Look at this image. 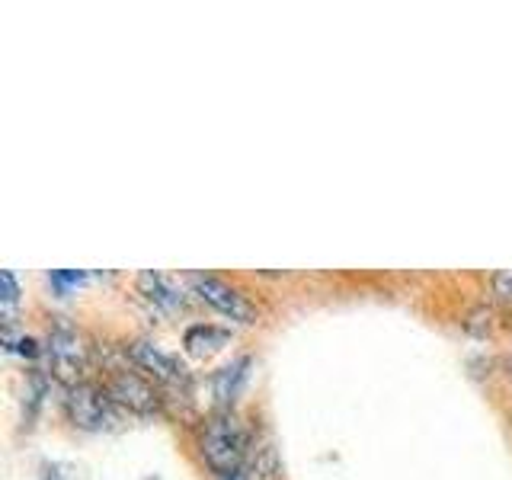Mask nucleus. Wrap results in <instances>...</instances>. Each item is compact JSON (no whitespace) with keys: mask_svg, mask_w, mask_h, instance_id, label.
Wrapping results in <instances>:
<instances>
[{"mask_svg":"<svg viewBox=\"0 0 512 480\" xmlns=\"http://www.w3.org/2000/svg\"><path fill=\"white\" fill-rule=\"evenodd\" d=\"M244 455H247V436L244 426L231 413L221 410L208 420L205 432H202V458L215 474H228L244 468Z\"/></svg>","mask_w":512,"mask_h":480,"instance_id":"1","label":"nucleus"},{"mask_svg":"<svg viewBox=\"0 0 512 480\" xmlns=\"http://www.w3.org/2000/svg\"><path fill=\"white\" fill-rule=\"evenodd\" d=\"M87 362H90V349L84 343V336H80L74 324L58 317L52 333H48V365H52V372L68 384V388H74V384H80V378H84Z\"/></svg>","mask_w":512,"mask_h":480,"instance_id":"2","label":"nucleus"},{"mask_svg":"<svg viewBox=\"0 0 512 480\" xmlns=\"http://www.w3.org/2000/svg\"><path fill=\"white\" fill-rule=\"evenodd\" d=\"M64 410H68L71 423L77 429H87V432H100V429H109L112 423H119L116 400L109 397L106 388H96V384H87V381L68 388Z\"/></svg>","mask_w":512,"mask_h":480,"instance_id":"3","label":"nucleus"},{"mask_svg":"<svg viewBox=\"0 0 512 480\" xmlns=\"http://www.w3.org/2000/svg\"><path fill=\"white\" fill-rule=\"evenodd\" d=\"M189 288H192V295H199V301L208 304V308H215L218 314L237 320V324H253L256 320V304L240 292V288L228 285L218 276L196 272V276H189Z\"/></svg>","mask_w":512,"mask_h":480,"instance_id":"4","label":"nucleus"},{"mask_svg":"<svg viewBox=\"0 0 512 480\" xmlns=\"http://www.w3.org/2000/svg\"><path fill=\"white\" fill-rule=\"evenodd\" d=\"M106 391L119 407L132 410V413L148 416V413H157V407H160L154 384L138 372H128V368H116V372H112V378L106 381Z\"/></svg>","mask_w":512,"mask_h":480,"instance_id":"5","label":"nucleus"},{"mask_svg":"<svg viewBox=\"0 0 512 480\" xmlns=\"http://www.w3.org/2000/svg\"><path fill=\"white\" fill-rule=\"evenodd\" d=\"M125 356L132 359L141 372H148L151 378L157 381H164V384H189V372H186V365L170 356L167 349H160L157 343H148V340H135V343H128L125 346Z\"/></svg>","mask_w":512,"mask_h":480,"instance_id":"6","label":"nucleus"},{"mask_svg":"<svg viewBox=\"0 0 512 480\" xmlns=\"http://www.w3.org/2000/svg\"><path fill=\"white\" fill-rule=\"evenodd\" d=\"M135 285H138V292L148 298L154 308H160V311H176V308H183V304H186L183 292L176 288L173 279L164 276V272L144 269V272H138Z\"/></svg>","mask_w":512,"mask_h":480,"instance_id":"7","label":"nucleus"},{"mask_svg":"<svg viewBox=\"0 0 512 480\" xmlns=\"http://www.w3.org/2000/svg\"><path fill=\"white\" fill-rule=\"evenodd\" d=\"M250 365H253L250 356H240V359L228 362V365L215 372V378H212V394H215V400H218L224 410H228L234 400L240 397V391H244V384L250 378Z\"/></svg>","mask_w":512,"mask_h":480,"instance_id":"8","label":"nucleus"},{"mask_svg":"<svg viewBox=\"0 0 512 480\" xmlns=\"http://www.w3.org/2000/svg\"><path fill=\"white\" fill-rule=\"evenodd\" d=\"M228 343H231V330L228 327H215V324H192L183 333V346H186L189 356H196V359L215 356V352L224 349Z\"/></svg>","mask_w":512,"mask_h":480,"instance_id":"9","label":"nucleus"},{"mask_svg":"<svg viewBox=\"0 0 512 480\" xmlns=\"http://www.w3.org/2000/svg\"><path fill=\"white\" fill-rule=\"evenodd\" d=\"M0 285H4V292H0V304H4V324L10 327L16 304H20V285H16V276H13L10 269L0 272Z\"/></svg>","mask_w":512,"mask_h":480,"instance_id":"10","label":"nucleus"},{"mask_svg":"<svg viewBox=\"0 0 512 480\" xmlns=\"http://www.w3.org/2000/svg\"><path fill=\"white\" fill-rule=\"evenodd\" d=\"M48 282H52L58 295H71V288L87 282V272L84 269H52L48 272Z\"/></svg>","mask_w":512,"mask_h":480,"instance_id":"11","label":"nucleus"},{"mask_svg":"<svg viewBox=\"0 0 512 480\" xmlns=\"http://www.w3.org/2000/svg\"><path fill=\"white\" fill-rule=\"evenodd\" d=\"M493 288H496V295L512 298V269L496 272V276H493Z\"/></svg>","mask_w":512,"mask_h":480,"instance_id":"12","label":"nucleus"},{"mask_svg":"<svg viewBox=\"0 0 512 480\" xmlns=\"http://www.w3.org/2000/svg\"><path fill=\"white\" fill-rule=\"evenodd\" d=\"M215 480H250V474L244 468H237V471H228V474H215Z\"/></svg>","mask_w":512,"mask_h":480,"instance_id":"13","label":"nucleus"},{"mask_svg":"<svg viewBox=\"0 0 512 480\" xmlns=\"http://www.w3.org/2000/svg\"><path fill=\"white\" fill-rule=\"evenodd\" d=\"M20 352H23V356H36V340H29V336H26V340H20Z\"/></svg>","mask_w":512,"mask_h":480,"instance_id":"14","label":"nucleus"}]
</instances>
